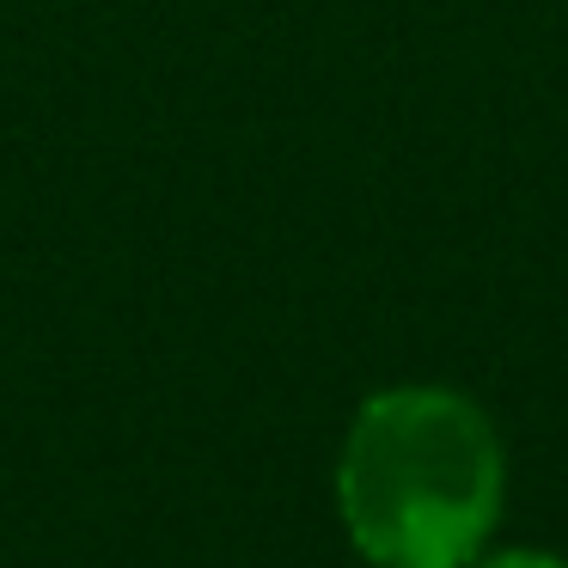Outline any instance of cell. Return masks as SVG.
Listing matches in <instances>:
<instances>
[{
	"mask_svg": "<svg viewBox=\"0 0 568 568\" xmlns=\"http://www.w3.org/2000/svg\"><path fill=\"white\" fill-rule=\"evenodd\" d=\"M483 568H568V562L538 556V550H514V556H495V562H483Z\"/></svg>",
	"mask_w": 568,
	"mask_h": 568,
	"instance_id": "cell-2",
	"label": "cell"
},
{
	"mask_svg": "<svg viewBox=\"0 0 568 568\" xmlns=\"http://www.w3.org/2000/svg\"><path fill=\"white\" fill-rule=\"evenodd\" d=\"M336 507L379 568H465L501 514V440L470 397L392 385L348 422Z\"/></svg>",
	"mask_w": 568,
	"mask_h": 568,
	"instance_id": "cell-1",
	"label": "cell"
}]
</instances>
